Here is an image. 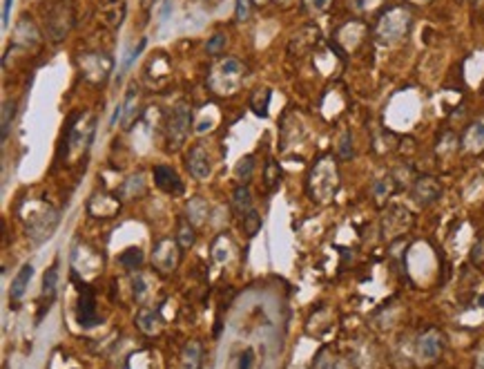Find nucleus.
Listing matches in <instances>:
<instances>
[{"mask_svg":"<svg viewBox=\"0 0 484 369\" xmlns=\"http://www.w3.org/2000/svg\"><path fill=\"white\" fill-rule=\"evenodd\" d=\"M190 108L186 103H179L175 110H172V117L168 121V148L170 152H175L179 146H184L186 136L190 132Z\"/></svg>","mask_w":484,"mask_h":369,"instance_id":"obj_5","label":"nucleus"},{"mask_svg":"<svg viewBox=\"0 0 484 369\" xmlns=\"http://www.w3.org/2000/svg\"><path fill=\"white\" fill-rule=\"evenodd\" d=\"M197 242V233H195V226H192V221H186L181 219L179 221V230H177V244L181 249H192Z\"/></svg>","mask_w":484,"mask_h":369,"instance_id":"obj_22","label":"nucleus"},{"mask_svg":"<svg viewBox=\"0 0 484 369\" xmlns=\"http://www.w3.org/2000/svg\"><path fill=\"white\" fill-rule=\"evenodd\" d=\"M252 171H255V157L252 155H245L243 159L236 164V177L243 179V182H248V179L252 177Z\"/></svg>","mask_w":484,"mask_h":369,"instance_id":"obj_31","label":"nucleus"},{"mask_svg":"<svg viewBox=\"0 0 484 369\" xmlns=\"http://www.w3.org/2000/svg\"><path fill=\"white\" fill-rule=\"evenodd\" d=\"M118 262L125 267V269H130V271H136L138 267L143 265V251L138 249V246H130V249H125L121 253V258H118Z\"/></svg>","mask_w":484,"mask_h":369,"instance_id":"obj_25","label":"nucleus"},{"mask_svg":"<svg viewBox=\"0 0 484 369\" xmlns=\"http://www.w3.org/2000/svg\"><path fill=\"white\" fill-rule=\"evenodd\" d=\"M471 260L476 262V265H482L484 262V237H480L476 242V246H473V251H471Z\"/></svg>","mask_w":484,"mask_h":369,"instance_id":"obj_35","label":"nucleus"},{"mask_svg":"<svg viewBox=\"0 0 484 369\" xmlns=\"http://www.w3.org/2000/svg\"><path fill=\"white\" fill-rule=\"evenodd\" d=\"M439 197H442V184H439V179H435L433 175L417 177L411 186V199L419 206H431Z\"/></svg>","mask_w":484,"mask_h":369,"instance_id":"obj_7","label":"nucleus"},{"mask_svg":"<svg viewBox=\"0 0 484 369\" xmlns=\"http://www.w3.org/2000/svg\"><path fill=\"white\" fill-rule=\"evenodd\" d=\"M252 367V352L245 350L239 358V369H250Z\"/></svg>","mask_w":484,"mask_h":369,"instance_id":"obj_38","label":"nucleus"},{"mask_svg":"<svg viewBox=\"0 0 484 369\" xmlns=\"http://www.w3.org/2000/svg\"><path fill=\"white\" fill-rule=\"evenodd\" d=\"M170 9H172V0H166V3H163V9H161V20H168Z\"/></svg>","mask_w":484,"mask_h":369,"instance_id":"obj_41","label":"nucleus"},{"mask_svg":"<svg viewBox=\"0 0 484 369\" xmlns=\"http://www.w3.org/2000/svg\"><path fill=\"white\" fill-rule=\"evenodd\" d=\"M271 90L268 88H259L255 90V94L250 97V110L257 114V117H268V105H271Z\"/></svg>","mask_w":484,"mask_h":369,"instance_id":"obj_21","label":"nucleus"},{"mask_svg":"<svg viewBox=\"0 0 484 369\" xmlns=\"http://www.w3.org/2000/svg\"><path fill=\"white\" fill-rule=\"evenodd\" d=\"M282 182V168L275 159H268L266 168H264V184H266V191H275Z\"/></svg>","mask_w":484,"mask_h":369,"instance_id":"obj_23","label":"nucleus"},{"mask_svg":"<svg viewBox=\"0 0 484 369\" xmlns=\"http://www.w3.org/2000/svg\"><path fill=\"white\" fill-rule=\"evenodd\" d=\"M56 289H58V260H54V265L45 271V278H42V302L51 304V300L56 298Z\"/></svg>","mask_w":484,"mask_h":369,"instance_id":"obj_18","label":"nucleus"},{"mask_svg":"<svg viewBox=\"0 0 484 369\" xmlns=\"http://www.w3.org/2000/svg\"><path fill=\"white\" fill-rule=\"evenodd\" d=\"M304 3H306L310 9H315V12H326L332 0H304Z\"/></svg>","mask_w":484,"mask_h":369,"instance_id":"obj_37","label":"nucleus"},{"mask_svg":"<svg viewBox=\"0 0 484 369\" xmlns=\"http://www.w3.org/2000/svg\"><path fill=\"white\" fill-rule=\"evenodd\" d=\"M136 94H138V90H136V86H132L130 90H127V94H125V103H123V123L125 125H130L134 119H136V108H134V101H136Z\"/></svg>","mask_w":484,"mask_h":369,"instance_id":"obj_28","label":"nucleus"},{"mask_svg":"<svg viewBox=\"0 0 484 369\" xmlns=\"http://www.w3.org/2000/svg\"><path fill=\"white\" fill-rule=\"evenodd\" d=\"M252 3H255V5H266L268 0H252Z\"/></svg>","mask_w":484,"mask_h":369,"instance_id":"obj_42","label":"nucleus"},{"mask_svg":"<svg viewBox=\"0 0 484 369\" xmlns=\"http://www.w3.org/2000/svg\"><path fill=\"white\" fill-rule=\"evenodd\" d=\"M14 119H16V101L5 99V103H3V132H0V139L3 141H7L9 132H12Z\"/></svg>","mask_w":484,"mask_h":369,"instance_id":"obj_24","label":"nucleus"},{"mask_svg":"<svg viewBox=\"0 0 484 369\" xmlns=\"http://www.w3.org/2000/svg\"><path fill=\"white\" fill-rule=\"evenodd\" d=\"M225 47V34H212L210 38H208V43H206V52L208 54H219V52Z\"/></svg>","mask_w":484,"mask_h":369,"instance_id":"obj_33","label":"nucleus"},{"mask_svg":"<svg viewBox=\"0 0 484 369\" xmlns=\"http://www.w3.org/2000/svg\"><path fill=\"white\" fill-rule=\"evenodd\" d=\"M145 45H147V40L143 38V40H138V45L130 52V54H127L125 58H123V65H121V72H127V70H130L132 68V63L138 58V56H141V52L145 49Z\"/></svg>","mask_w":484,"mask_h":369,"instance_id":"obj_32","label":"nucleus"},{"mask_svg":"<svg viewBox=\"0 0 484 369\" xmlns=\"http://www.w3.org/2000/svg\"><path fill=\"white\" fill-rule=\"evenodd\" d=\"M188 168L190 173L197 179H208L212 175V166H210V157L203 146H192L188 152Z\"/></svg>","mask_w":484,"mask_h":369,"instance_id":"obj_13","label":"nucleus"},{"mask_svg":"<svg viewBox=\"0 0 484 369\" xmlns=\"http://www.w3.org/2000/svg\"><path fill=\"white\" fill-rule=\"evenodd\" d=\"M232 206H234V210L241 217L245 213H250V210L255 208L252 206V195H250V188L248 186H236V191L232 195Z\"/></svg>","mask_w":484,"mask_h":369,"instance_id":"obj_20","label":"nucleus"},{"mask_svg":"<svg viewBox=\"0 0 484 369\" xmlns=\"http://www.w3.org/2000/svg\"><path fill=\"white\" fill-rule=\"evenodd\" d=\"M31 276H34V265H29V262L18 269L16 278L12 280V287H9V298H12L14 304H18L20 300L25 298L27 287H29V282H31Z\"/></svg>","mask_w":484,"mask_h":369,"instance_id":"obj_14","label":"nucleus"},{"mask_svg":"<svg viewBox=\"0 0 484 369\" xmlns=\"http://www.w3.org/2000/svg\"><path fill=\"white\" fill-rule=\"evenodd\" d=\"M462 146H465V150L469 152L484 150V117L476 119L469 125L465 136H462Z\"/></svg>","mask_w":484,"mask_h":369,"instance_id":"obj_15","label":"nucleus"},{"mask_svg":"<svg viewBox=\"0 0 484 369\" xmlns=\"http://www.w3.org/2000/svg\"><path fill=\"white\" fill-rule=\"evenodd\" d=\"M413 3H419V5H422V3H428V0H413Z\"/></svg>","mask_w":484,"mask_h":369,"instance_id":"obj_43","label":"nucleus"},{"mask_svg":"<svg viewBox=\"0 0 484 369\" xmlns=\"http://www.w3.org/2000/svg\"><path fill=\"white\" fill-rule=\"evenodd\" d=\"M236 20H248L252 14V0H236Z\"/></svg>","mask_w":484,"mask_h":369,"instance_id":"obj_34","label":"nucleus"},{"mask_svg":"<svg viewBox=\"0 0 484 369\" xmlns=\"http://www.w3.org/2000/svg\"><path fill=\"white\" fill-rule=\"evenodd\" d=\"M58 219H60V213L58 210H54L51 206L40 208L38 213H31L27 217V233L31 240H34L36 246L51 237V233L58 226Z\"/></svg>","mask_w":484,"mask_h":369,"instance_id":"obj_4","label":"nucleus"},{"mask_svg":"<svg viewBox=\"0 0 484 369\" xmlns=\"http://www.w3.org/2000/svg\"><path fill=\"white\" fill-rule=\"evenodd\" d=\"M132 291H134V298L136 300H143V295H145V280H143V276H136L132 280Z\"/></svg>","mask_w":484,"mask_h":369,"instance_id":"obj_36","label":"nucleus"},{"mask_svg":"<svg viewBox=\"0 0 484 369\" xmlns=\"http://www.w3.org/2000/svg\"><path fill=\"white\" fill-rule=\"evenodd\" d=\"M152 265L161 273H172L179 265V244L175 240H161L152 251Z\"/></svg>","mask_w":484,"mask_h":369,"instance_id":"obj_8","label":"nucleus"},{"mask_svg":"<svg viewBox=\"0 0 484 369\" xmlns=\"http://www.w3.org/2000/svg\"><path fill=\"white\" fill-rule=\"evenodd\" d=\"M444 350V338L437 329H428L417 338V358L422 363H433Z\"/></svg>","mask_w":484,"mask_h":369,"instance_id":"obj_10","label":"nucleus"},{"mask_svg":"<svg viewBox=\"0 0 484 369\" xmlns=\"http://www.w3.org/2000/svg\"><path fill=\"white\" fill-rule=\"evenodd\" d=\"M241 226H243V230H245V235L255 237V235L261 230V215L252 208L250 213H245V215L241 217Z\"/></svg>","mask_w":484,"mask_h":369,"instance_id":"obj_27","label":"nucleus"},{"mask_svg":"<svg viewBox=\"0 0 484 369\" xmlns=\"http://www.w3.org/2000/svg\"><path fill=\"white\" fill-rule=\"evenodd\" d=\"M473 369H484V347L478 352L476 356V363H473Z\"/></svg>","mask_w":484,"mask_h":369,"instance_id":"obj_40","label":"nucleus"},{"mask_svg":"<svg viewBox=\"0 0 484 369\" xmlns=\"http://www.w3.org/2000/svg\"><path fill=\"white\" fill-rule=\"evenodd\" d=\"M76 311H79V324L83 327V329H92V327L101 322L99 313H96V298H94L92 289H88V287L81 289Z\"/></svg>","mask_w":484,"mask_h":369,"instance_id":"obj_11","label":"nucleus"},{"mask_svg":"<svg viewBox=\"0 0 484 369\" xmlns=\"http://www.w3.org/2000/svg\"><path fill=\"white\" fill-rule=\"evenodd\" d=\"M199 358H201V347L197 343H188L186 352H184V367L186 369H197L199 367Z\"/></svg>","mask_w":484,"mask_h":369,"instance_id":"obj_30","label":"nucleus"},{"mask_svg":"<svg viewBox=\"0 0 484 369\" xmlns=\"http://www.w3.org/2000/svg\"><path fill=\"white\" fill-rule=\"evenodd\" d=\"M136 324H138V329H141L143 333L156 336V333H161V329H163V318L159 315V311L141 309V311H138V315H136Z\"/></svg>","mask_w":484,"mask_h":369,"instance_id":"obj_16","label":"nucleus"},{"mask_svg":"<svg viewBox=\"0 0 484 369\" xmlns=\"http://www.w3.org/2000/svg\"><path fill=\"white\" fill-rule=\"evenodd\" d=\"M243 74V65L236 58H225L221 61L217 68H214V74H212V81L214 79H221V81H232L234 86L239 83V77Z\"/></svg>","mask_w":484,"mask_h":369,"instance_id":"obj_17","label":"nucleus"},{"mask_svg":"<svg viewBox=\"0 0 484 369\" xmlns=\"http://www.w3.org/2000/svg\"><path fill=\"white\" fill-rule=\"evenodd\" d=\"M408 27H411V14L404 7H395L391 12H386L380 23H378V38L384 45H395L406 36Z\"/></svg>","mask_w":484,"mask_h":369,"instance_id":"obj_2","label":"nucleus"},{"mask_svg":"<svg viewBox=\"0 0 484 369\" xmlns=\"http://www.w3.org/2000/svg\"><path fill=\"white\" fill-rule=\"evenodd\" d=\"M339 191V171L332 155H321L308 175V195L317 204H328Z\"/></svg>","mask_w":484,"mask_h":369,"instance_id":"obj_1","label":"nucleus"},{"mask_svg":"<svg viewBox=\"0 0 484 369\" xmlns=\"http://www.w3.org/2000/svg\"><path fill=\"white\" fill-rule=\"evenodd\" d=\"M279 3H288V0H279Z\"/></svg>","mask_w":484,"mask_h":369,"instance_id":"obj_44","label":"nucleus"},{"mask_svg":"<svg viewBox=\"0 0 484 369\" xmlns=\"http://www.w3.org/2000/svg\"><path fill=\"white\" fill-rule=\"evenodd\" d=\"M45 25L54 40H63L74 25V9L65 5V0H54L45 9Z\"/></svg>","mask_w":484,"mask_h":369,"instance_id":"obj_3","label":"nucleus"},{"mask_svg":"<svg viewBox=\"0 0 484 369\" xmlns=\"http://www.w3.org/2000/svg\"><path fill=\"white\" fill-rule=\"evenodd\" d=\"M395 177L393 175H384V177H380L378 182H373V186H371V197L375 199V202L378 204H384L386 199L391 197V193L395 191Z\"/></svg>","mask_w":484,"mask_h":369,"instance_id":"obj_19","label":"nucleus"},{"mask_svg":"<svg viewBox=\"0 0 484 369\" xmlns=\"http://www.w3.org/2000/svg\"><path fill=\"white\" fill-rule=\"evenodd\" d=\"M337 157H339V159H344V162H348V159H353V157H355V150H353V136H350L348 130L341 132V136H339Z\"/></svg>","mask_w":484,"mask_h":369,"instance_id":"obj_29","label":"nucleus"},{"mask_svg":"<svg viewBox=\"0 0 484 369\" xmlns=\"http://www.w3.org/2000/svg\"><path fill=\"white\" fill-rule=\"evenodd\" d=\"M81 70L90 83H105L112 72V58L101 52H90V54L81 56Z\"/></svg>","mask_w":484,"mask_h":369,"instance_id":"obj_6","label":"nucleus"},{"mask_svg":"<svg viewBox=\"0 0 484 369\" xmlns=\"http://www.w3.org/2000/svg\"><path fill=\"white\" fill-rule=\"evenodd\" d=\"M12 5H14V0H5V7H3V29L9 27V14H12Z\"/></svg>","mask_w":484,"mask_h":369,"instance_id":"obj_39","label":"nucleus"},{"mask_svg":"<svg viewBox=\"0 0 484 369\" xmlns=\"http://www.w3.org/2000/svg\"><path fill=\"white\" fill-rule=\"evenodd\" d=\"M188 213H190V221H192V224H203V219L208 217V204L203 202L201 197L192 199V202L188 204Z\"/></svg>","mask_w":484,"mask_h":369,"instance_id":"obj_26","label":"nucleus"},{"mask_svg":"<svg viewBox=\"0 0 484 369\" xmlns=\"http://www.w3.org/2000/svg\"><path fill=\"white\" fill-rule=\"evenodd\" d=\"M473 3H478V0H473Z\"/></svg>","mask_w":484,"mask_h":369,"instance_id":"obj_45","label":"nucleus"},{"mask_svg":"<svg viewBox=\"0 0 484 369\" xmlns=\"http://www.w3.org/2000/svg\"><path fill=\"white\" fill-rule=\"evenodd\" d=\"M411 213L400 206V204H393L389 210H386V215H384V221H382V233L386 240H391L395 235H402L404 230L408 228L406 224H411Z\"/></svg>","mask_w":484,"mask_h":369,"instance_id":"obj_9","label":"nucleus"},{"mask_svg":"<svg viewBox=\"0 0 484 369\" xmlns=\"http://www.w3.org/2000/svg\"><path fill=\"white\" fill-rule=\"evenodd\" d=\"M152 175H154V184L161 188V191L163 193H168V195H184V182H181V177L177 175V171H172L170 166H154V171H152Z\"/></svg>","mask_w":484,"mask_h":369,"instance_id":"obj_12","label":"nucleus"}]
</instances>
